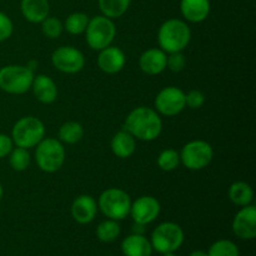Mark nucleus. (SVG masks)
<instances>
[{
  "mask_svg": "<svg viewBox=\"0 0 256 256\" xmlns=\"http://www.w3.org/2000/svg\"><path fill=\"white\" fill-rule=\"evenodd\" d=\"M162 256H176L175 255V252H164V254H162Z\"/></svg>",
  "mask_w": 256,
  "mask_h": 256,
  "instance_id": "e433bc0d",
  "label": "nucleus"
},
{
  "mask_svg": "<svg viewBox=\"0 0 256 256\" xmlns=\"http://www.w3.org/2000/svg\"><path fill=\"white\" fill-rule=\"evenodd\" d=\"M180 154V162L186 169L199 172L209 166L214 158V149L208 142L202 139L192 140L182 146Z\"/></svg>",
  "mask_w": 256,
  "mask_h": 256,
  "instance_id": "1a4fd4ad",
  "label": "nucleus"
},
{
  "mask_svg": "<svg viewBox=\"0 0 256 256\" xmlns=\"http://www.w3.org/2000/svg\"><path fill=\"white\" fill-rule=\"evenodd\" d=\"M116 36V26L114 20L104 15H96L89 20L85 30V40L92 50H102L112 45Z\"/></svg>",
  "mask_w": 256,
  "mask_h": 256,
  "instance_id": "0eeeda50",
  "label": "nucleus"
},
{
  "mask_svg": "<svg viewBox=\"0 0 256 256\" xmlns=\"http://www.w3.org/2000/svg\"><path fill=\"white\" fill-rule=\"evenodd\" d=\"M228 196L230 202L236 206H246V205L252 204L254 200V190L252 185L245 182H235L230 185L228 190Z\"/></svg>",
  "mask_w": 256,
  "mask_h": 256,
  "instance_id": "4be33fe9",
  "label": "nucleus"
},
{
  "mask_svg": "<svg viewBox=\"0 0 256 256\" xmlns=\"http://www.w3.org/2000/svg\"><path fill=\"white\" fill-rule=\"evenodd\" d=\"M12 148H14V142H12V138L9 135L0 132V159L6 158L12 150Z\"/></svg>",
  "mask_w": 256,
  "mask_h": 256,
  "instance_id": "72a5a7b5",
  "label": "nucleus"
},
{
  "mask_svg": "<svg viewBox=\"0 0 256 256\" xmlns=\"http://www.w3.org/2000/svg\"><path fill=\"white\" fill-rule=\"evenodd\" d=\"M90 18L85 12H72L69 16L65 19L64 29L72 35H80L85 32L88 24H89Z\"/></svg>",
  "mask_w": 256,
  "mask_h": 256,
  "instance_id": "a878e982",
  "label": "nucleus"
},
{
  "mask_svg": "<svg viewBox=\"0 0 256 256\" xmlns=\"http://www.w3.org/2000/svg\"><path fill=\"white\" fill-rule=\"evenodd\" d=\"M126 64V55L120 48L109 45L100 50L98 55V66L105 74H118Z\"/></svg>",
  "mask_w": 256,
  "mask_h": 256,
  "instance_id": "4468645a",
  "label": "nucleus"
},
{
  "mask_svg": "<svg viewBox=\"0 0 256 256\" xmlns=\"http://www.w3.org/2000/svg\"><path fill=\"white\" fill-rule=\"evenodd\" d=\"M98 209L108 219L124 220L129 215L132 199L125 190L119 188H109L100 194L98 199Z\"/></svg>",
  "mask_w": 256,
  "mask_h": 256,
  "instance_id": "423d86ee",
  "label": "nucleus"
},
{
  "mask_svg": "<svg viewBox=\"0 0 256 256\" xmlns=\"http://www.w3.org/2000/svg\"><path fill=\"white\" fill-rule=\"evenodd\" d=\"M20 10L25 20L32 24H40L45 18L49 16V0H22Z\"/></svg>",
  "mask_w": 256,
  "mask_h": 256,
  "instance_id": "aec40b11",
  "label": "nucleus"
},
{
  "mask_svg": "<svg viewBox=\"0 0 256 256\" xmlns=\"http://www.w3.org/2000/svg\"><path fill=\"white\" fill-rule=\"evenodd\" d=\"M162 212V205L156 198L152 195H142L138 198L135 202H132L129 215L132 216L134 224L148 225L156 220Z\"/></svg>",
  "mask_w": 256,
  "mask_h": 256,
  "instance_id": "f8f14e48",
  "label": "nucleus"
},
{
  "mask_svg": "<svg viewBox=\"0 0 256 256\" xmlns=\"http://www.w3.org/2000/svg\"><path fill=\"white\" fill-rule=\"evenodd\" d=\"M186 66V58L182 52H170L166 58V69L172 72H180Z\"/></svg>",
  "mask_w": 256,
  "mask_h": 256,
  "instance_id": "7c9ffc66",
  "label": "nucleus"
},
{
  "mask_svg": "<svg viewBox=\"0 0 256 256\" xmlns=\"http://www.w3.org/2000/svg\"><path fill=\"white\" fill-rule=\"evenodd\" d=\"M10 138L15 146L32 149L45 138V125L36 116H22L12 126Z\"/></svg>",
  "mask_w": 256,
  "mask_h": 256,
  "instance_id": "20e7f679",
  "label": "nucleus"
},
{
  "mask_svg": "<svg viewBox=\"0 0 256 256\" xmlns=\"http://www.w3.org/2000/svg\"><path fill=\"white\" fill-rule=\"evenodd\" d=\"M14 32V24L5 12H0V42L9 39Z\"/></svg>",
  "mask_w": 256,
  "mask_h": 256,
  "instance_id": "473e14b6",
  "label": "nucleus"
},
{
  "mask_svg": "<svg viewBox=\"0 0 256 256\" xmlns=\"http://www.w3.org/2000/svg\"><path fill=\"white\" fill-rule=\"evenodd\" d=\"M122 252L124 256H152V242L144 234L132 232L122 240Z\"/></svg>",
  "mask_w": 256,
  "mask_h": 256,
  "instance_id": "6ab92c4d",
  "label": "nucleus"
},
{
  "mask_svg": "<svg viewBox=\"0 0 256 256\" xmlns=\"http://www.w3.org/2000/svg\"><path fill=\"white\" fill-rule=\"evenodd\" d=\"M168 54L160 48H150L139 58V68L146 75H159L166 69Z\"/></svg>",
  "mask_w": 256,
  "mask_h": 256,
  "instance_id": "dca6fc26",
  "label": "nucleus"
},
{
  "mask_svg": "<svg viewBox=\"0 0 256 256\" xmlns=\"http://www.w3.org/2000/svg\"><path fill=\"white\" fill-rule=\"evenodd\" d=\"M52 66L64 74H76L85 66V56L79 49L72 45H62L52 54Z\"/></svg>",
  "mask_w": 256,
  "mask_h": 256,
  "instance_id": "9b49d317",
  "label": "nucleus"
},
{
  "mask_svg": "<svg viewBox=\"0 0 256 256\" xmlns=\"http://www.w3.org/2000/svg\"><path fill=\"white\" fill-rule=\"evenodd\" d=\"M156 164L162 172H172L178 169L180 162V154L175 149H165L159 154L156 159Z\"/></svg>",
  "mask_w": 256,
  "mask_h": 256,
  "instance_id": "c85d7f7f",
  "label": "nucleus"
},
{
  "mask_svg": "<svg viewBox=\"0 0 256 256\" xmlns=\"http://www.w3.org/2000/svg\"><path fill=\"white\" fill-rule=\"evenodd\" d=\"M232 232L242 240H252L256 236V206L250 204L242 206L235 214L232 224Z\"/></svg>",
  "mask_w": 256,
  "mask_h": 256,
  "instance_id": "ddd939ff",
  "label": "nucleus"
},
{
  "mask_svg": "<svg viewBox=\"0 0 256 256\" xmlns=\"http://www.w3.org/2000/svg\"><path fill=\"white\" fill-rule=\"evenodd\" d=\"M42 32L48 39H58L62 34L64 24L55 16H48L42 22Z\"/></svg>",
  "mask_w": 256,
  "mask_h": 256,
  "instance_id": "c756f323",
  "label": "nucleus"
},
{
  "mask_svg": "<svg viewBox=\"0 0 256 256\" xmlns=\"http://www.w3.org/2000/svg\"><path fill=\"white\" fill-rule=\"evenodd\" d=\"M206 252L208 256H240L238 245L226 239H220L212 242Z\"/></svg>",
  "mask_w": 256,
  "mask_h": 256,
  "instance_id": "cd10ccee",
  "label": "nucleus"
},
{
  "mask_svg": "<svg viewBox=\"0 0 256 256\" xmlns=\"http://www.w3.org/2000/svg\"><path fill=\"white\" fill-rule=\"evenodd\" d=\"M2 195H4V189H2V182H0V202H2Z\"/></svg>",
  "mask_w": 256,
  "mask_h": 256,
  "instance_id": "c9c22d12",
  "label": "nucleus"
},
{
  "mask_svg": "<svg viewBox=\"0 0 256 256\" xmlns=\"http://www.w3.org/2000/svg\"><path fill=\"white\" fill-rule=\"evenodd\" d=\"M34 75L26 65H5L0 68V90L12 95L25 94L32 88Z\"/></svg>",
  "mask_w": 256,
  "mask_h": 256,
  "instance_id": "39448f33",
  "label": "nucleus"
},
{
  "mask_svg": "<svg viewBox=\"0 0 256 256\" xmlns=\"http://www.w3.org/2000/svg\"><path fill=\"white\" fill-rule=\"evenodd\" d=\"M66 159L64 144L59 139L45 136L35 146V162L42 172L54 174L59 172Z\"/></svg>",
  "mask_w": 256,
  "mask_h": 256,
  "instance_id": "7ed1b4c3",
  "label": "nucleus"
},
{
  "mask_svg": "<svg viewBox=\"0 0 256 256\" xmlns=\"http://www.w3.org/2000/svg\"><path fill=\"white\" fill-rule=\"evenodd\" d=\"M205 100L206 98H205L204 92L200 90H190L189 92L185 94V105L190 109H200L205 104Z\"/></svg>",
  "mask_w": 256,
  "mask_h": 256,
  "instance_id": "2f4dec72",
  "label": "nucleus"
},
{
  "mask_svg": "<svg viewBox=\"0 0 256 256\" xmlns=\"http://www.w3.org/2000/svg\"><path fill=\"white\" fill-rule=\"evenodd\" d=\"M132 0H98L100 12L110 19H118L128 12Z\"/></svg>",
  "mask_w": 256,
  "mask_h": 256,
  "instance_id": "b1692460",
  "label": "nucleus"
},
{
  "mask_svg": "<svg viewBox=\"0 0 256 256\" xmlns=\"http://www.w3.org/2000/svg\"><path fill=\"white\" fill-rule=\"evenodd\" d=\"M120 232H122V229H120V225L116 220L106 219L98 225L96 238L102 242L110 244L119 238Z\"/></svg>",
  "mask_w": 256,
  "mask_h": 256,
  "instance_id": "393cba45",
  "label": "nucleus"
},
{
  "mask_svg": "<svg viewBox=\"0 0 256 256\" xmlns=\"http://www.w3.org/2000/svg\"><path fill=\"white\" fill-rule=\"evenodd\" d=\"M30 90H32L35 99L45 105L52 104L58 99L56 82L45 74L34 75Z\"/></svg>",
  "mask_w": 256,
  "mask_h": 256,
  "instance_id": "f3484780",
  "label": "nucleus"
},
{
  "mask_svg": "<svg viewBox=\"0 0 256 256\" xmlns=\"http://www.w3.org/2000/svg\"><path fill=\"white\" fill-rule=\"evenodd\" d=\"M192 40V29L185 20L172 18L160 25L158 30L159 48L166 54L184 52Z\"/></svg>",
  "mask_w": 256,
  "mask_h": 256,
  "instance_id": "f03ea898",
  "label": "nucleus"
},
{
  "mask_svg": "<svg viewBox=\"0 0 256 256\" xmlns=\"http://www.w3.org/2000/svg\"><path fill=\"white\" fill-rule=\"evenodd\" d=\"M210 0H182L180 2V12L185 22H202L209 16Z\"/></svg>",
  "mask_w": 256,
  "mask_h": 256,
  "instance_id": "a211bd4d",
  "label": "nucleus"
},
{
  "mask_svg": "<svg viewBox=\"0 0 256 256\" xmlns=\"http://www.w3.org/2000/svg\"><path fill=\"white\" fill-rule=\"evenodd\" d=\"M8 158H9L10 168L14 172H24V170H26L30 165V160H32L29 149L15 146V145L12 152H10V154L8 155Z\"/></svg>",
  "mask_w": 256,
  "mask_h": 256,
  "instance_id": "bb28decb",
  "label": "nucleus"
},
{
  "mask_svg": "<svg viewBox=\"0 0 256 256\" xmlns=\"http://www.w3.org/2000/svg\"><path fill=\"white\" fill-rule=\"evenodd\" d=\"M59 140L62 144H76L84 136V128L80 122H66L59 128V132H58Z\"/></svg>",
  "mask_w": 256,
  "mask_h": 256,
  "instance_id": "5701e85b",
  "label": "nucleus"
},
{
  "mask_svg": "<svg viewBox=\"0 0 256 256\" xmlns=\"http://www.w3.org/2000/svg\"><path fill=\"white\" fill-rule=\"evenodd\" d=\"M124 130L140 142H154L162 132V120L152 108L138 106L125 118Z\"/></svg>",
  "mask_w": 256,
  "mask_h": 256,
  "instance_id": "f257e3e1",
  "label": "nucleus"
},
{
  "mask_svg": "<svg viewBox=\"0 0 256 256\" xmlns=\"http://www.w3.org/2000/svg\"><path fill=\"white\" fill-rule=\"evenodd\" d=\"M155 110L162 116L172 118L179 115L186 108L184 90L178 86L162 88L155 98Z\"/></svg>",
  "mask_w": 256,
  "mask_h": 256,
  "instance_id": "9d476101",
  "label": "nucleus"
},
{
  "mask_svg": "<svg viewBox=\"0 0 256 256\" xmlns=\"http://www.w3.org/2000/svg\"><path fill=\"white\" fill-rule=\"evenodd\" d=\"M185 239L184 230L179 224L172 222H162L152 232L150 242L152 250L164 254V252H175L182 245Z\"/></svg>",
  "mask_w": 256,
  "mask_h": 256,
  "instance_id": "6e6552de",
  "label": "nucleus"
},
{
  "mask_svg": "<svg viewBox=\"0 0 256 256\" xmlns=\"http://www.w3.org/2000/svg\"><path fill=\"white\" fill-rule=\"evenodd\" d=\"M189 256H208V252L204 250H194V252H190Z\"/></svg>",
  "mask_w": 256,
  "mask_h": 256,
  "instance_id": "f704fd0d",
  "label": "nucleus"
},
{
  "mask_svg": "<svg viewBox=\"0 0 256 256\" xmlns=\"http://www.w3.org/2000/svg\"><path fill=\"white\" fill-rule=\"evenodd\" d=\"M98 202L92 195H79L72 202L70 212L72 216L78 224L86 225L90 224L96 218L98 214Z\"/></svg>",
  "mask_w": 256,
  "mask_h": 256,
  "instance_id": "2eb2a0df",
  "label": "nucleus"
},
{
  "mask_svg": "<svg viewBox=\"0 0 256 256\" xmlns=\"http://www.w3.org/2000/svg\"><path fill=\"white\" fill-rule=\"evenodd\" d=\"M112 154L120 159H128L136 150V139L126 130H120L112 136L110 142Z\"/></svg>",
  "mask_w": 256,
  "mask_h": 256,
  "instance_id": "412c9836",
  "label": "nucleus"
}]
</instances>
